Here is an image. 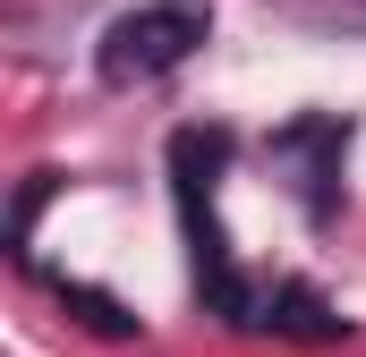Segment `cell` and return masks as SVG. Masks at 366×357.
<instances>
[{
	"label": "cell",
	"mask_w": 366,
	"mask_h": 357,
	"mask_svg": "<svg viewBox=\"0 0 366 357\" xmlns=\"http://www.w3.org/2000/svg\"><path fill=\"white\" fill-rule=\"evenodd\" d=\"M222 162H230V136L222 128H179L171 136V187H179V213H187V256H196V289L222 323H247L264 315V298L239 281L230 247H222V221H213V187H222Z\"/></svg>",
	"instance_id": "1"
},
{
	"label": "cell",
	"mask_w": 366,
	"mask_h": 357,
	"mask_svg": "<svg viewBox=\"0 0 366 357\" xmlns=\"http://www.w3.org/2000/svg\"><path fill=\"white\" fill-rule=\"evenodd\" d=\"M204 34H213L204 0H145V9L111 17V34H102V86H154V77H171Z\"/></svg>",
	"instance_id": "2"
},
{
	"label": "cell",
	"mask_w": 366,
	"mask_h": 357,
	"mask_svg": "<svg viewBox=\"0 0 366 357\" xmlns=\"http://www.w3.org/2000/svg\"><path fill=\"white\" fill-rule=\"evenodd\" d=\"M341 145H350V128L332 119V111H307V119H290L273 136V162L298 178V196H307V213L324 221L332 213V178H341Z\"/></svg>",
	"instance_id": "3"
},
{
	"label": "cell",
	"mask_w": 366,
	"mask_h": 357,
	"mask_svg": "<svg viewBox=\"0 0 366 357\" xmlns=\"http://www.w3.org/2000/svg\"><path fill=\"white\" fill-rule=\"evenodd\" d=\"M256 332H281V341H307V349H324V341H341L350 323L315 298V289H273L264 298V315H256Z\"/></svg>",
	"instance_id": "4"
},
{
	"label": "cell",
	"mask_w": 366,
	"mask_h": 357,
	"mask_svg": "<svg viewBox=\"0 0 366 357\" xmlns=\"http://www.w3.org/2000/svg\"><path fill=\"white\" fill-rule=\"evenodd\" d=\"M60 298H69V315H77V323H94V332H111V341H128V332H137V315H128L119 298H102V289H86V281H60Z\"/></svg>",
	"instance_id": "5"
}]
</instances>
